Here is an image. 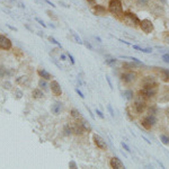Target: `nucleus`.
<instances>
[{"label": "nucleus", "mask_w": 169, "mask_h": 169, "mask_svg": "<svg viewBox=\"0 0 169 169\" xmlns=\"http://www.w3.org/2000/svg\"><path fill=\"white\" fill-rule=\"evenodd\" d=\"M150 13L154 15L156 17H161L165 15V8H163L162 3H156V2H150Z\"/></svg>", "instance_id": "obj_6"}, {"label": "nucleus", "mask_w": 169, "mask_h": 169, "mask_svg": "<svg viewBox=\"0 0 169 169\" xmlns=\"http://www.w3.org/2000/svg\"><path fill=\"white\" fill-rule=\"evenodd\" d=\"M86 46L89 47V49H91V45H90V44H89V43H88V42H87V43H86Z\"/></svg>", "instance_id": "obj_48"}, {"label": "nucleus", "mask_w": 169, "mask_h": 169, "mask_svg": "<svg viewBox=\"0 0 169 169\" xmlns=\"http://www.w3.org/2000/svg\"><path fill=\"white\" fill-rule=\"evenodd\" d=\"M68 55H69L70 60H71V63H72V64H75V60H73V58H72V55H71V54H68Z\"/></svg>", "instance_id": "obj_43"}, {"label": "nucleus", "mask_w": 169, "mask_h": 169, "mask_svg": "<svg viewBox=\"0 0 169 169\" xmlns=\"http://www.w3.org/2000/svg\"><path fill=\"white\" fill-rule=\"evenodd\" d=\"M46 14H47V15H49V16H50L51 18H53V19H56V17H55V16H54V14H53V13H51L50 10H46Z\"/></svg>", "instance_id": "obj_39"}, {"label": "nucleus", "mask_w": 169, "mask_h": 169, "mask_svg": "<svg viewBox=\"0 0 169 169\" xmlns=\"http://www.w3.org/2000/svg\"><path fill=\"white\" fill-rule=\"evenodd\" d=\"M133 49L141 51V52H144V53H151V52H152V49H143V47H140V46H138V45H134Z\"/></svg>", "instance_id": "obj_23"}, {"label": "nucleus", "mask_w": 169, "mask_h": 169, "mask_svg": "<svg viewBox=\"0 0 169 169\" xmlns=\"http://www.w3.org/2000/svg\"><path fill=\"white\" fill-rule=\"evenodd\" d=\"M16 82L18 84H23V86H29V78L27 76H23V77H19V78L16 79Z\"/></svg>", "instance_id": "obj_16"}, {"label": "nucleus", "mask_w": 169, "mask_h": 169, "mask_svg": "<svg viewBox=\"0 0 169 169\" xmlns=\"http://www.w3.org/2000/svg\"><path fill=\"white\" fill-rule=\"evenodd\" d=\"M124 96H125V98L128 100L133 99V91L130 90V89H128V90H125L124 91Z\"/></svg>", "instance_id": "obj_24"}, {"label": "nucleus", "mask_w": 169, "mask_h": 169, "mask_svg": "<svg viewBox=\"0 0 169 169\" xmlns=\"http://www.w3.org/2000/svg\"><path fill=\"white\" fill-rule=\"evenodd\" d=\"M157 112H158V108L154 106H151L149 110H148V114H152V115H156Z\"/></svg>", "instance_id": "obj_27"}, {"label": "nucleus", "mask_w": 169, "mask_h": 169, "mask_svg": "<svg viewBox=\"0 0 169 169\" xmlns=\"http://www.w3.org/2000/svg\"><path fill=\"white\" fill-rule=\"evenodd\" d=\"M37 73H38V76H40L41 78L46 79V80H50V79L52 78L50 73H49V72H47L46 70H44V69H38L37 70Z\"/></svg>", "instance_id": "obj_17"}, {"label": "nucleus", "mask_w": 169, "mask_h": 169, "mask_svg": "<svg viewBox=\"0 0 169 169\" xmlns=\"http://www.w3.org/2000/svg\"><path fill=\"white\" fill-rule=\"evenodd\" d=\"M70 114H71V116L75 119H82V116H81V114H80V112H79L78 110H76V108H72L71 112H70Z\"/></svg>", "instance_id": "obj_21"}, {"label": "nucleus", "mask_w": 169, "mask_h": 169, "mask_svg": "<svg viewBox=\"0 0 169 169\" xmlns=\"http://www.w3.org/2000/svg\"><path fill=\"white\" fill-rule=\"evenodd\" d=\"M96 114H98V116H99L100 119H104V115H103V113L100 112V110H96Z\"/></svg>", "instance_id": "obj_41"}, {"label": "nucleus", "mask_w": 169, "mask_h": 169, "mask_svg": "<svg viewBox=\"0 0 169 169\" xmlns=\"http://www.w3.org/2000/svg\"><path fill=\"white\" fill-rule=\"evenodd\" d=\"M6 75V69L3 67H0V77H5Z\"/></svg>", "instance_id": "obj_33"}, {"label": "nucleus", "mask_w": 169, "mask_h": 169, "mask_svg": "<svg viewBox=\"0 0 169 169\" xmlns=\"http://www.w3.org/2000/svg\"><path fill=\"white\" fill-rule=\"evenodd\" d=\"M81 124H82V126H84V131H91V126L89 125V123L86 122L84 119H81Z\"/></svg>", "instance_id": "obj_25"}, {"label": "nucleus", "mask_w": 169, "mask_h": 169, "mask_svg": "<svg viewBox=\"0 0 169 169\" xmlns=\"http://www.w3.org/2000/svg\"><path fill=\"white\" fill-rule=\"evenodd\" d=\"M160 103H169V89H166L159 98Z\"/></svg>", "instance_id": "obj_18"}, {"label": "nucleus", "mask_w": 169, "mask_h": 169, "mask_svg": "<svg viewBox=\"0 0 169 169\" xmlns=\"http://www.w3.org/2000/svg\"><path fill=\"white\" fill-rule=\"evenodd\" d=\"M132 108H133L135 114L140 115V114H143V113L148 110V105H147V103H145V100L140 98V99L135 100L134 104H133V106H132Z\"/></svg>", "instance_id": "obj_4"}, {"label": "nucleus", "mask_w": 169, "mask_h": 169, "mask_svg": "<svg viewBox=\"0 0 169 169\" xmlns=\"http://www.w3.org/2000/svg\"><path fill=\"white\" fill-rule=\"evenodd\" d=\"M150 2L151 0H136L135 5H136V7H138L139 9H144V8L150 6Z\"/></svg>", "instance_id": "obj_14"}, {"label": "nucleus", "mask_w": 169, "mask_h": 169, "mask_svg": "<svg viewBox=\"0 0 169 169\" xmlns=\"http://www.w3.org/2000/svg\"><path fill=\"white\" fill-rule=\"evenodd\" d=\"M159 93V87L158 84H149V86H142V88L139 91V96L142 99L147 100L151 99V98H154Z\"/></svg>", "instance_id": "obj_1"}, {"label": "nucleus", "mask_w": 169, "mask_h": 169, "mask_svg": "<svg viewBox=\"0 0 169 169\" xmlns=\"http://www.w3.org/2000/svg\"><path fill=\"white\" fill-rule=\"evenodd\" d=\"M108 10H110V14H113L116 17H121L124 14L121 0H110V3H108Z\"/></svg>", "instance_id": "obj_2"}, {"label": "nucleus", "mask_w": 169, "mask_h": 169, "mask_svg": "<svg viewBox=\"0 0 169 169\" xmlns=\"http://www.w3.org/2000/svg\"><path fill=\"white\" fill-rule=\"evenodd\" d=\"M71 34H72V36H73V37H75V40H76V41H77V43H79V44H81V43H82V42H81V40H80V37H79L78 35L76 34L75 32H73V31H71Z\"/></svg>", "instance_id": "obj_31"}, {"label": "nucleus", "mask_w": 169, "mask_h": 169, "mask_svg": "<svg viewBox=\"0 0 169 169\" xmlns=\"http://www.w3.org/2000/svg\"><path fill=\"white\" fill-rule=\"evenodd\" d=\"M93 140H94V143L97 145V148H99L102 150H107V144L102 136H99L98 134H94L93 135Z\"/></svg>", "instance_id": "obj_10"}, {"label": "nucleus", "mask_w": 169, "mask_h": 169, "mask_svg": "<svg viewBox=\"0 0 169 169\" xmlns=\"http://www.w3.org/2000/svg\"><path fill=\"white\" fill-rule=\"evenodd\" d=\"M76 91H77V93H78V94H79V96H80V97H81V98H84V94H82V93H81V91H80V90H79V89H76Z\"/></svg>", "instance_id": "obj_42"}, {"label": "nucleus", "mask_w": 169, "mask_h": 169, "mask_svg": "<svg viewBox=\"0 0 169 169\" xmlns=\"http://www.w3.org/2000/svg\"><path fill=\"white\" fill-rule=\"evenodd\" d=\"M35 20H36V22H37L38 24H40V25H42V26H43V27H46V25H45V24H44V22H43V20H42V19H40V18H38V17H36V18H35Z\"/></svg>", "instance_id": "obj_34"}, {"label": "nucleus", "mask_w": 169, "mask_h": 169, "mask_svg": "<svg viewBox=\"0 0 169 169\" xmlns=\"http://www.w3.org/2000/svg\"><path fill=\"white\" fill-rule=\"evenodd\" d=\"M38 87L40 88H42L43 90H47L49 89V84H47V82H46V79H41L40 81H38Z\"/></svg>", "instance_id": "obj_22"}, {"label": "nucleus", "mask_w": 169, "mask_h": 169, "mask_svg": "<svg viewBox=\"0 0 169 169\" xmlns=\"http://www.w3.org/2000/svg\"><path fill=\"white\" fill-rule=\"evenodd\" d=\"M122 147L124 148V149H125L126 151H128V152H131V149H130V147H128V144L126 143H124V142H122Z\"/></svg>", "instance_id": "obj_37"}, {"label": "nucleus", "mask_w": 169, "mask_h": 169, "mask_svg": "<svg viewBox=\"0 0 169 169\" xmlns=\"http://www.w3.org/2000/svg\"><path fill=\"white\" fill-rule=\"evenodd\" d=\"M3 88H5V89H10V88H11V84H10V82L9 81L3 82Z\"/></svg>", "instance_id": "obj_35"}, {"label": "nucleus", "mask_w": 169, "mask_h": 169, "mask_svg": "<svg viewBox=\"0 0 169 169\" xmlns=\"http://www.w3.org/2000/svg\"><path fill=\"white\" fill-rule=\"evenodd\" d=\"M32 96H33V98L38 99V98L44 97V94H43V91H42L41 89H34V90L32 91Z\"/></svg>", "instance_id": "obj_20"}, {"label": "nucleus", "mask_w": 169, "mask_h": 169, "mask_svg": "<svg viewBox=\"0 0 169 169\" xmlns=\"http://www.w3.org/2000/svg\"><path fill=\"white\" fill-rule=\"evenodd\" d=\"M157 84L156 81V78L152 77V76H147V77H144L142 79V81H141V86H149V84Z\"/></svg>", "instance_id": "obj_13"}, {"label": "nucleus", "mask_w": 169, "mask_h": 169, "mask_svg": "<svg viewBox=\"0 0 169 169\" xmlns=\"http://www.w3.org/2000/svg\"><path fill=\"white\" fill-rule=\"evenodd\" d=\"M87 2L89 3V5H91V6L94 7V6H96L97 3H96V0H87Z\"/></svg>", "instance_id": "obj_38"}, {"label": "nucleus", "mask_w": 169, "mask_h": 169, "mask_svg": "<svg viewBox=\"0 0 169 169\" xmlns=\"http://www.w3.org/2000/svg\"><path fill=\"white\" fill-rule=\"evenodd\" d=\"M162 40L165 43L169 44V32H165L162 35Z\"/></svg>", "instance_id": "obj_29"}, {"label": "nucleus", "mask_w": 169, "mask_h": 169, "mask_svg": "<svg viewBox=\"0 0 169 169\" xmlns=\"http://www.w3.org/2000/svg\"><path fill=\"white\" fill-rule=\"evenodd\" d=\"M106 8L104 6H100V5H96V6H94V13L96 14V15L98 16H104L105 14H106Z\"/></svg>", "instance_id": "obj_15"}, {"label": "nucleus", "mask_w": 169, "mask_h": 169, "mask_svg": "<svg viewBox=\"0 0 169 169\" xmlns=\"http://www.w3.org/2000/svg\"><path fill=\"white\" fill-rule=\"evenodd\" d=\"M108 110H110V114H112V116H114V112H113V110H112V107H110V105H108Z\"/></svg>", "instance_id": "obj_44"}, {"label": "nucleus", "mask_w": 169, "mask_h": 169, "mask_svg": "<svg viewBox=\"0 0 169 169\" xmlns=\"http://www.w3.org/2000/svg\"><path fill=\"white\" fill-rule=\"evenodd\" d=\"M72 133V130H71V126L69 125H66L64 126V134L66 135H70Z\"/></svg>", "instance_id": "obj_28"}, {"label": "nucleus", "mask_w": 169, "mask_h": 169, "mask_svg": "<svg viewBox=\"0 0 169 169\" xmlns=\"http://www.w3.org/2000/svg\"><path fill=\"white\" fill-rule=\"evenodd\" d=\"M7 26H8V27L10 28V29H13V31H16V28L15 27H13V26H10V25H8V24H7Z\"/></svg>", "instance_id": "obj_46"}, {"label": "nucleus", "mask_w": 169, "mask_h": 169, "mask_svg": "<svg viewBox=\"0 0 169 169\" xmlns=\"http://www.w3.org/2000/svg\"><path fill=\"white\" fill-rule=\"evenodd\" d=\"M60 58H61L62 60H66V55H64V54H61V55H60Z\"/></svg>", "instance_id": "obj_47"}, {"label": "nucleus", "mask_w": 169, "mask_h": 169, "mask_svg": "<svg viewBox=\"0 0 169 169\" xmlns=\"http://www.w3.org/2000/svg\"><path fill=\"white\" fill-rule=\"evenodd\" d=\"M123 19L131 26H139L140 25V19L138 18V16L135 14L131 13V11H126L123 14Z\"/></svg>", "instance_id": "obj_5"}, {"label": "nucleus", "mask_w": 169, "mask_h": 169, "mask_svg": "<svg viewBox=\"0 0 169 169\" xmlns=\"http://www.w3.org/2000/svg\"><path fill=\"white\" fill-rule=\"evenodd\" d=\"M162 60H163V61H165V62L169 63V53L163 54V55H162Z\"/></svg>", "instance_id": "obj_36"}, {"label": "nucleus", "mask_w": 169, "mask_h": 169, "mask_svg": "<svg viewBox=\"0 0 169 169\" xmlns=\"http://www.w3.org/2000/svg\"><path fill=\"white\" fill-rule=\"evenodd\" d=\"M139 26L142 29V32L145 33V34H150V33L154 32V24H152L150 19H142V20H140V25Z\"/></svg>", "instance_id": "obj_8"}, {"label": "nucleus", "mask_w": 169, "mask_h": 169, "mask_svg": "<svg viewBox=\"0 0 169 169\" xmlns=\"http://www.w3.org/2000/svg\"><path fill=\"white\" fill-rule=\"evenodd\" d=\"M11 47H13V43H11V41H10L7 36L0 34V49H1V50L8 51V50H10Z\"/></svg>", "instance_id": "obj_9"}, {"label": "nucleus", "mask_w": 169, "mask_h": 169, "mask_svg": "<svg viewBox=\"0 0 169 169\" xmlns=\"http://www.w3.org/2000/svg\"><path fill=\"white\" fill-rule=\"evenodd\" d=\"M160 140L162 141L163 144H169V136H167V135L161 134L160 135Z\"/></svg>", "instance_id": "obj_26"}, {"label": "nucleus", "mask_w": 169, "mask_h": 169, "mask_svg": "<svg viewBox=\"0 0 169 169\" xmlns=\"http://www.w3.org/2000/svg\"><path fill=\"white\" fill-rule=\"evenodd\" d=\"M15 96H16V98H22L23 97V91L20 90V89H16L15 90Z\"/></svg>", "instance_id": "obj_30"}, {"label": "nucleus", "mask_w": 169, "mask_h": 169, "mask_svg": "<svg viewBox=\"0 0 169 169\" xmlns=\"http://www.w3.org/2000/svg\"><path fill=\"white\" fill-rule=\"evenodd\" d=\"M158 1H159L160 3H162V5H166L167 3V0H158Z\"/></svg>", "instance_id": "obj_45"}, {"label": "nucleus", "mask_w": 169, "mask_h": 169, "mask_svg": "<svg viewBox=\"0 0 169 169\" xmlns=\"http://www.w3.org/2000/svg\"><path fill=\"white\" fill-rule=\"evenodd\" d=\"M136 78H138V73L135 71H125L121 75V80L126 84L134 82Z\"/></svg>", "instance_id": "obj_7"}, {"label": "nucleus", "mask_w": 169, "mask_h": 169, "mask_svg": "<svg viewBox=\"0 0 169 169\" xmlns=\"http://www.w3.org/2000/svg\"><path fill=\"white\" fill-rule=\"evenodd\" d=\"M69 167H70V168H73V169H76V168H77V165H76V162H75V161H71V162L69 163Z\"/></svg>", "instance_id": "obj_40"}, {"label": "nucleus", "mask_w": 169, "mask_h": 169, "mask_svg": "<svg viewBox=\"0 0 169 169\" xmlns=\"http://www.w3.org/2000/svg\"><path fill=\"white\" fill-rule=\"evenodd\" d=\"M49 41L51 42V43H53V44H56V45H59L60 47H61V45H60V43L58 41H56L55 38H53L52 36H49Z\"/></svg>", "instance_id": "obj_32"}, {"label": "nucleus", "mask_w": 169, "mask_h": 169, "mask_svg": "<svg viewBox=\"0 0 169 169\" xmlns=\"http://www.w3.org/2000/svg\"><path fill=\"white\" fill-rule=\"evenodd\" d=\"M158 119H157L156 115H152V114H148L143 117V119L140 121V124L143 126L145 130H151L154 125L157 124Z\"/></svg>", "instance_id": "obj_3"}, {"label": "nucleus", "mask_w": 169, "mask_h": 169, "mask_svg": "<svg viewBox=\"0 0 169 169\" xmlns=\"http://www.w3.org/2000/svg\"><path fill=\"white\" fill-rule=\"evenodd\" d=\"M50 87H51V90H52V93H53L55 96H61V94H62V90H61V86H60L59 82L55 81V80H53V81L51 82Z\"/></svg>", "instance_id": "obj_12"}, {"label": "nucleus", "mask_w": 169, "mask_h": 169, "mask_svg": "<svg viewBox=\"0 0 169 169\" xmlns=\"http://www.w3.org/2000/svg\"><path fill=\"white\" fill-rule=\"evenodd\" d=\"M110 166L114 169H124L125 168V167H124V163H123L122 161H121V159H119L117 157H114V158L110 159Z\"/></svg>", "instance_id": "obj_11"}, {"label": "nucleus", "mask_w": 169, "mask_h": 169, "mask_svg": "<svg viewBox=\"0 0 169 169\" xmlns=\"http://www.w3.org/2000/svg\"><path fill=\"white\" fill-rule=\"evenodd\" d=\"M61 110H62V104L61 103H55L54 105H52V113L53 114L58 115L61 113Z\"/></svg>", "instance_id": "obj_19"}]
</instances>
